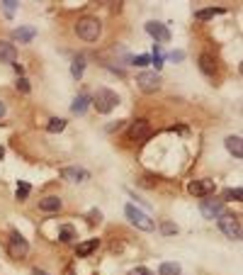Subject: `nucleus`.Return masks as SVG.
Instances as JSON below:
<instances>
[{
	"label": "nucleus",
	"instance_id": "10",
	"mask_svg": "<svg viewBox=\"0 0 243 275\" xmlns=\"http://www.w3.org/2000/svg\"><path fill=\"white\" fill-rule=\"evenodd\" d=\"M61 178L68 180V183H83V180L90 178V173H88L85 168H78V166H68V168L61 171Z\"/></svg>",
	"mask_w": 243,
	"mask_h": 275
},
{
	"label": "nucleus",
	"instance_id": "22",
	"mask_svg": "<svg viewBox=\"0 0 243 275\" xmlns=\"http://www.w3.org/2000/svg\"><path fill=\"white\" fill-rule=\"evenodd\" d=\"M59 239L61 241H63V244H68V241H73V239H75V229H73V226H61V231H59Z\"/></svg>",
	"mask_w": 243,
	"mask_h": 275
},
{
	"label": "nucleus",
	"instance_id": "12",
	"mask_svg": "<svg viewBox=\"0 0 243 275\" xmlns=\"http://www.w3.org/2000/svg\"><path fill=\"white\" fill-rule=\"evenodd\" d=\"M17 59V49L10 42H0V63H15Z\"/></svg>",
	"mask_w": 243,
	"mask_h": 275
},
{
	"label": "nucleus",
	"instance_id": "8",
	"mask_svg": "<svg viewBox=\"0 0 243 275\" xmlns=\"http://www.w3.org/2000/svg\"><path fill=\"white\" fill-rule=\"evenodd\" d=\"M151 125L146 122V120H136L132 125V129H129V137H132V141H148L151 139Z\"/></svg>",
	"mask_w": 243,
	"mask_h": 275
},
{
	"label": "nucleus",
	"instance_id": "6",
	"mask_svg": "<svg viewBox=\"0 0 243 275\" xmlns=\"http://www.w3.org/2000/svg\"><path fill=\"white\" fill-rule=\"evenodd\" d=\"M29 253V244L20 231H12L10 234V256L12 258H24Z\"/></svg>",
	"mask_w": 243,
	"mask_h": 275
},
{
	"label": "nucleus",
	"instance_id": "16",
	"mask_svg": "<svg viewBox=\"0 0 243 275\" xmlns=\"http://www.w3.org/2000/svg\"><path fill=\"white\" fill-rule=\"evenodd\" d=\"M226 149L236 156V159H241L243 156V144H241V137H226Z\"/></svg>",
	"mask_w": 243,
	"mask_h": 275
},
{
	"label": "nucleus",
	"instance_id": "36",
	"mask_svg": "<svg viewBox=\"0 0 243 275\" xmlns=\"http://www.w3.org/2000/svg\"><path fill=\"white\" fill-rule=\"evenodd\" d=\"M3 156H5V151H3V146H0V159H3Z\"/></svg>",
	"mask_w": 243,
	"mask_h": 275
},
{
	"label": "nucleus",
	"instance_id": "14",
	"mask_svg": "<svg viewBox=\"0 0 243 275\" xmlns=\"http://www.w3.org/2000/svg\"><path fill=\"white\" fill-rule=\"evenodd\" d=\"M97 246H100V239H88V241H83V244H78V249H75V256L85 258V256H90V253H93Z\"/></svg>",
	"mask_w": 243,
	"mask_h": 275
},
{
	"label": "nucleus",
	"instance_id": "34",
	"mask_svg": "<svg viewBox=\"0 0 243 275\" xmlns=\"http://www.w3.org/2000/svg\"><path fill=\"white\" fill-rule=\"evenodd\" d=\"M32 275H49L47 270H39V268H34V270H32Z\"/></svg>",
	"mask_w": 243,
	"mask_h": 275
},
{
	"label": "nucleus",
	"instance_id": "19",
	"mask_svg": "<svg viewBox=\"0 0 243 275\" xmlns=\"http://www.w3.org/2000/svg\"><path fill=\"white\" fill-rule=\"evenodd\" d=\"M88 105H90V98H88V95H78V98L73 100L71 110H73L75 114H83L85 110H88Z\"/></svg>",
	"mask_w": 243,
	"mask_h": 275
},
{
	"label": "nucleus",
	"instance_id": "32",
	"mask_svg": "<svg viewBox=\"0 0 243 275\" xmlns=\"http://www.w3.org/2000/svg\"><path fill=\"white\" fill-rule=\"evenodd\" d=\"M100 219H102V214L93 210V212H90V222H100Z\"/></svg>",
	"mask_w": 243,
	"mask_h": 275
},
{
	"label": "nucleus",
	"instance_id": "28",
	"mask_svg": "<svg viewBox=\"0 0 243 275\" xmlns=\"http://www.w3.org/2000/svg\"><path fill=\"white\" fill-rule=\"evenodd\" d=\"M160 231H163L166 237H168V234H178V226L170 224V222H163V224H160Z\"/></svg>",
	"mask_w": 243,
	"mask_h": 275
},
{
	"label": "nucleus",
	"instance_id": "20",
	"mask_svg": "<svg viewBox=\"0 0 243 275\" xmlns=\"http://www.w3.org/2000/svg\"><path fill=\"white\" fill-rule=\"evenodd\" d=\"M66 129V120H61V117H54V120H49L47 125V132L49 134H59V132H63Z\"/></svg>",
	"mask_w": 243,
	"mask_h": 275
},
{
	"label": "nucleus",
	"instance_id": "18",
	"mask_svg": "<svg viewBox=\"0 0 243 275\" xmlns=\"http://www.w3.org/2000/svg\"><path fill=\"white\" fill-rule=\"evenodd\" d=\"M34 29H29V27H20V29H15V34L12 37L17 39V42H22V44H27V42H32L34 39Z\"/></svg>",
	"mask_w": 243,
	"mask_h": 275
},
{
	"label": "nucleus",
	"instance_id": "30",
	"mask_svg": "<svg viewBox=\"0 0 243 275\" xmlns=\"http://www.w3.org/2000/svg\"><path fill=\"white\" fill-rule=\"evenodd\" d=\"M129 275H153L148 268H134V270H129Z\"/></svg>",
	"mask_w": 243,
	"mask_h": 275
},
{
	"label": "nucleus",
	"instance_id": "13",
	"mask_svg": "<svg viewBox=\"0 0 243 275\" xmlns=\"http://www.w3.org/2000/svg\"><path fill=\"white\" fill-rule=\"evenodd\" d=\"M61 207H63V202H61V198H56V195H49L44 200H39V210H42V212H59Z\"/></svg>",
	"mask_w": 243,
	"mask_h": 275
},
{
	"label": "nucleus",
	"instance_id": "24",
	"mask_svg": "<svg viewBox=\"0 0 243 275\" xmlns=\"http://www.w3.org/2000/svg\"><path fill=\"white\" fill-rule=\"evenodd\" d=\"M224 198H226V200H243V190L241 188H236V190H226V192H224Z\"/></svg>",
	"mask_w": 243,
	"mask_h": 275
},
{
	"label": "nucleus",
	"instance_id": "2",
	"mask_svg": "<svg viewBox=\"0 0 243 275\" xmlns=\"http://www.w3.org/2000/svg\"><path fill=\"white\" fill-rule=\"evenodd\" d=\"M117 105H119V95H117L114 90H109V88H100L95 93V98H93V107H95L100 114L112 112Z\"/></svg>",
	"mask_w": 243,
	"mask_h": 275
},
{
	"label": "nucleus",
	"instance_id": "35",
	"mask_svg": "<svg viewBox=\"0 0 243 275\" xmlns=\"http://www.w3.org/2000/svg\"><path fill=\"white\" fill-rule=\"evenodd\" d=\"M3 114H5V102L0 100V117H3Z\"/></svg>",
	"mask_w": 243,
	"mask_h": 275
},
{
	"label": "nucleus",
	"instance_id": "5",
	"mask_svg": "<svg viewBox=\"0 0 243 275\" xmlns=\"http://www.w3.org/2000/svg\"><path fill=\"white\" fill-rule=\"evenodd\" d=\"M217 190L214 185V180H209V178H199V180H192L190 185H187V192L194 195V198H207V195H212Z\"/></svg>",
	"mask_w": 243,
	"mask_h": 275
},
{
	"label": "nucleus",
	"instance_id": "29",
	"mask_svg": "<svg viewBox=\"0 0 243 275\" xmlns=\"http://www.w3.org/2000/svg\"><path fill=\"white\" fill-rule=\"evenodd\" d=\"M3 5H5V13H8V15H12V13H15V8H17V3H15V0H5Z\"/></svg>",
	"mask_w": 243,
	"mask_h": 275
},
{
	"label": "nucleus",
	"instance_id": "26",
	"mask_svg": "<svg viewBox=\"0 0 243 275\" xmlns=\"http://www.w3.org/2000/svg\"><path fill=\"white\" fill-rule=\"evenodd\" d=\"M15 88H17L20 93H24V95H27V93L32 90V88H29V81H27V78H17V83H15Z\"/></svg>",
	"mask_w": 243,
	"mask_h": 275
},
{
	"label": "nucleus",
	"instance_id": "23",
	"mask_svg": "<svg viewBox=\"0 0 243 275\" xmlns=\"http://www.w3.org/2000/svg\"><path fill=\"white\" fill-rule=\"evenodd\" d=\"M221 13H224L221 8H212V10H197V13H194V17H197V20H209V17L221 15Z\"/></svg>",
	"mask_w": 243,
	"mask_h": 275
},
{
	"label": "nucleus",
	"instance_id": "9",
	"mask_svg": "<svg viewBox=\"0 0 243 275\" xmlns=\"http://www.w3.org/2000/svg\"><path fill=\"white\" fill-rule=\"evenodd\" d=\"M199 212L205 214L207 219H217L219 214H224V202L221 200H202Z\"/></svg>",
	"mask_w": 243,
	"mask_h": 275
},
{
	"label": "nucleus",
	"instance_id": "15",
	"mask_svg": "<svg viewBox=\"0 0 243 275\" xmlns=\"http://www.w3.org/2000/svg\"><path fill=\"white\" fill-rule=\"evenodd\" d=\"M199 68H202V73L205 75H214L217 63H214V59H212L209 54H202V56H199Z\"/></svg>",
	"mask_w": 243,
	"mask_h": 275
},
{
	"label": "nucleus",
	"instance_id": "21",
	"mask_svg": "<svg viewBox=\"0 0 243 275\" xmlns=\"http://www.w3.org/2000/svg\"><path fill=\"white\" fill-rule=\"evenodd\" d=\"M158 275H180V265L178 263H160Z\"/></svg>",
	"mask_w": 243,
	"mask_h": 275
},
{
	"label": "nucleus",
	"instance_id": "7",
	"mask_svg": "<svg viewBox=\"0 0 243 275\" xmlns=\"http://www.w3.org/2000/svg\"><path fill=\"white\" fill-rule=\"evenodd\" d=\"M136 86L141 88L144 93H156L158 88H160V75L158 73H148V71H144V73L136 75Z\"/></svg>",
	"mask_w": 243,
	"mask_h": 275
},
{
	"label": "nucleus",
	"instance_id": "31",
	"mask_svg": "<svg viewBox=\"0 0 243 275\" xmlns=\"http://www.w3.org/2000/svg\"><path fill=\"white\" fill-rule=\"evenodd\" d=\"M168 59H170V61H182V59H185V54H182V51H173V54H168Z\"/></svg>",
	"mask_w": 243,
	"mask_h": 275
},
{
	"label": "nucleus",
	"instance_id": "33",
	"mask_svg": "<svg viewBox=\"0 0 243 275\" xmlns=\"http://www.w3.org/2000/svg\"><path fill=\"white\" fill-rule=\"evenodd\" d=\"M12 68H15V71L20 73V78H22V71H24V68H22V66H20V63H12Z\"/></svg>",
	"mask_w": 243,
	"mask_h": 275
},
{
	"label": "nucleus",
	"instance_id": "1",
	"mask_svg": "<svg viewBox=\"0 0 243 275\" xmlns=\"http://www.w3.org/2000/svg\"><path fill=\"white\" fill-rule=\"evenodd\" d=\"M75 34L83 39V42H97L102 34V25L97 17H80L75 22Z\"/></svg>",
	"mask_w": 243,
	"mask_h": 275
},
{
	"label": "nucleus",
	"instance_id": "3",
	"mask_svg": "<svg viewBox=\"0 0 243 275\" xmlns=\"http://www.w3.org/2000/svg\"><path fill=\"white\" fill-rule=\"evenodd\" d=\"M217 224L219 229L226 234L229 239H233V241H238L243 234V229H241V219L236 217V214H229V212H224V214H219L217 217Z\"/></svg>",
	"mask_w": 243,
	"mask_h": 275
},
{
	"label": "nucleus",
	"instance_id": "27",
	"mask_svg": "<svg viewBox=\"0 0 243 275\" xmlns=\"http://www.w3.org/2000/svg\"><path fill=\"white\" fill-rule=\"evenodd\" d=\"M134 66H139V68H144V66H148V63H151V56H146V54H141V56H136V59H134Z\"/></svg>",
	"mask_w": 243,
	"mask_h": 275
},
{
	"label": "nucleus",
	"instance_id": "25",
	"mask_svg": "<svg viewBox=\"0 0 243 275\" xmlns=\"http://www.w3.org/2000/svg\"><path fill=\"white\" fill-rule=\"evenodd\" d=\"M29 183H17V200H24L27 195H29Z\"/></svg>",
	"mask_w": 243,
	"mask_h": 275
},
{
	"label": "nucleus",
	"instance_id": "17",
	"mask_svg": "<svg viewBox=\"0 0 243 275\" xmlns=\"http://www.w3.org/2000/svg\"><path fill=\"white\" fill-rule=\"evenodd\" d=\"M83 71H85V56H75L71 63V75L78 81V78H83Z\"/></svg>",
	"mask_w": 243,
	"mask_h": 275
},
{
	"label": "nucleus",
	"instance_id": "11",
	"mask_svg": "<svg viewBox=\"0 0 243 275\" xmlns=\"http://www.w3.org/2000/svg\"><path fill=\"white\" fill-rule=\"evenodd\" d=\"M146 32L156 39V42H170V29L163 25V22H148V25H146Z\"/></svg>",
	"mask_w": 243,
	"mask_h": 275
},
{
	"label": "nucleus",
	"instance_id": "4",
	"mask_svg": "<svg viewBox=\"0 0 243 275\" xmlns=\"http://www.w3.org/2000/svg\"><path fill=\"white\" fill-rule=\"evenodd\" d=\"M124 214H127V219H129L134 226H139V229H144V231H153V229H156V222L146 212L136 210L134 205H127V207H124Z\"/></svg>",
	"mask_w": 243,
	"mask_h": 275
}]
</instances>
